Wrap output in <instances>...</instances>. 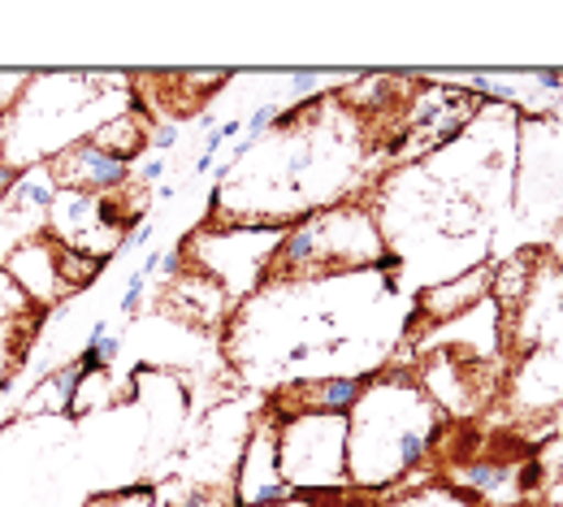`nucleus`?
<instances>
[{
  "mask_svg": "<svg viewBox=\"0 0 563 507\" xmlns=\"http://www.w3.org/2000/svg\"><path fill=\"white\" fill-rule=\"evenodd\" d=\"M438 412L408 377H386L355 399L347 417V482L390 486L404 469L424 460Z\"/></svg>",
  "mask_w": 563,
  "mask_h": 507,
  "instance_id": "1",
  "label": "nucleus"
},
{
  "mask_svg": "<svg viewBox=\"0 0 563 507\" xmlns=\"http://www.w3.org/2000/svg\"><path fill=\"white\" fill-rule=\"evenodd\" d=\"M278 469L290 491L343 486L347 482V417L339 412L286 417L278 434Z\"/></svg>",
  "mask_w": 563,
  "mask_h": 507,
  "instance_id": "2",
  "label": "nucleus"
},
{
  "mask_svg": "<svg viewBox=\"0 0 563 507\" xmlns=\"http://www.w3.org/2000/svg\"><path fill=\"white\" fill-rule=\"evenodd\" d=\"M48 178L57 191H78V196H104V191H118L126 178H131V161L87 144L66 147L62 156H53L48 165Z\"/></svg>",
  "mask_w": 563,
  "mask_h": 507,
  "instance_id": "3",
  "label": "nucleus"
},
{
  "mask_svg": "<svg viewBox=\"0 0 563 507\" xmlns=\"http://www.w3.org/2000/svg\"><path fill=\"white\" fill-rule=\"evenodd\" d=\"M290 499V486L282 482L278 469V442L269 430L252 438V447L243 451V464H239V504L243 507H274Z\"/></svg>",
  "mask_w": 563,
  "mask_h": 507,
  "instance_id": "4",
  "label": "nucleus"
},
{
  "mask_svg": "<svg viewBox=\"0 0 563 507\" xmlns=\"http://www.w3.org/2000/svg\"><path fill=\"white\" fill-rule=\"evenodd\" d=\"M4 269L13 274V283L26 290V299L35 304H53L62 299L66 287H62V269H57V239H31L22 243L18 252L4 256Z\"/></svg>",
  "mask_w": 563,
  "mask_h": 507,
  "instance_id": "5",
  "label": "nucleus"
},
{
  "mask_svg": "<svg viewBox=\"0 0 563 507\" xmlns=\"http://www.w3.org/2000/svg\"><path fill=\"white\" fill-rule=\"evenodd\" d=\"M364 395V382L360 377H330V382H317V386H299V399L317 412H339L347 417L355 408V399Z\"/></svg>",
  "mask_w": 563,
  "mask_h": 507,
  "instance_id": "6",
  "label": "nucleus"
},
{
  "mask_svg": "<svg viewBox=\"0 0 563 507\" xmlns=\"http://www.w3.org/2000/svg\"><path fill=\"white\" fill-rule=\"evenodd\" d=\"M482 283H490V278H482V274H473V278H464L460 287H433L424 295V308L433 312V317H446V312H464L460 304L468 299V295H477Z\"/></svg>",
  "mask_w": 563,
  "mask_h": 507,
  "instance_id": "7",
  "label": "nucleus"
},
{
  "mask_svg": "<svg viewBox=\"0 0 563 507\" xmlns=\"http://www.w3.org/2000/svg\"><path fill=\"white\" fill-rule=\"evenodd\" d=\"M390 507H473L464 495H455V491H442V486H424L417 495H408V499H399V504Z\"/></svg>",
  "mask_w": 563,
  "mask_h": 507,
  "instance_id": "8",
  "label": "nucleus"
},
{
  "mask_svg": "<svg viewBox=\"0 0 563 507\" xmlns=\"http://www.w3.org/2000/svg\"><path fill=\"white\" fill-rule=\"evenodd\" d=\"M26 82H31V74H0V118H4V109L18 104V96L26 91Z\"/></svg>",
  "mask_w": 563,
  "mask_h": 507,
  "instance_id": "9",
  "label": "nucleus"
},
{
  "mask_svg": "<svg viewBox=\"0 0 563 507\" xmlns=\"http://www.w3.org/2000/svg\"><path fill=\"white\" fill-rule=\"evenodd\" d=\"M143 283H147V278H143L140 269H135V274H131V283H126V295H122V312H126V317H131V312L140 308V299H143Z\"/></svg>",
  "mask_w": 563,
  "mask_h": 507,
  "instance_id": "10",
  "label": "nucleus"
},
{
  "mask_svg": "<svg viewBox=\"0 0 563 507\" xmlns=\"http://www.w3.org/2000/svg\"><path fill=\"white\" fill-rule=\"evenodd\" d=\"M96 507H152V499L147 495H140V491H126V495H113V499H100Z\"/></svg>",
  "mask_w": 563,
  "mask_h": 507,
  "instance_id": "11",
  "label": "nucleus"
},
{
  "mask_svg": "<svg viewBox=\"0 0 563 507\" xmlns=\"http://www.w3.org/2000/svg\"><path fill=\"white\" fill-rule=\"evenodd\" d=\"M156 178H165V161H143L140 183H156Z\"/></svg>",
  "mask_w": 563,
  "mask_h": 507,
  "instance_id": "12",
  "label": "nucleus"
},
{
  "mask_svg": "<svg viewBox=\"0 0 563 507\" xmlns=\"http://www.w3.org/2000/svg\"><path fill=\"white\" fill-rule=\"evenodd\" d=\"M174 144H178V131H174V126H161V131L152 135V147H161V152H165V147H174Z\"/></svg>",
  "mask_w": 563,
  "mask_h": 507,
  "instance_id": "13",
  "label": "nucleus"
},
{
  "mask_svg": "<svg viewBox=\"0 0 563 507\" xmlns=\"http://www.w3.org/2000/svg\"><path fill=\"white\" fill-rule=\"evenodd\" d=\"M13 183H18V174H13V169H9L4 161H0V200L9 196V187H13Z\"/></svg>",
  "mask_w": 563,
  "mask_h": 507,
  "instance_id": "14",
  "label": "nucleus"
},
{
  "mask_svg": "<svg viewBox=\"0 0 563 507\" xmlns=\"http://www.w3.org/2000/svg\"><path fill=\"white\" fill-rule=\"evenodd\" d=\"M551 504L563 507V486H555V491H551Z\"/></svg>",
  "mask_w": 563,
  "mask_h": 507,
  "instance_id": "15",
  "label": "nucleus"
},
{
  "mask_svg": "<svg viewBox=\"0 0 563 507\" xmlns=\"http://www.w3.org/2000/svg\"><path fill=\"white\" fill-rule=\"evenodd\" d=\"M274 507H308V504H274Z\"/></svg>",
  "mask_w": 563,
  "mask_h": 507,
  "instance_id": "16",
  "label": "nucleus"
},
{
  "mask_svg": "<svg viewBox=\"0 0 563 507\" xmlns=\"http://www.w3.org/2000/svg\"><path fill=\"white\" fill-rule=\"evenodd\" d=\"M0 131H4V118H0Z\"/></svg>",
  "mask_w": 563,
  "mask_h": 507,
  "instance_id": "17",
  "label": "nucleus"
}]
</instances>
